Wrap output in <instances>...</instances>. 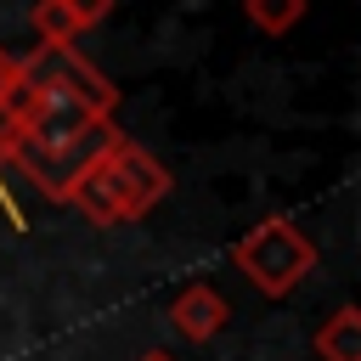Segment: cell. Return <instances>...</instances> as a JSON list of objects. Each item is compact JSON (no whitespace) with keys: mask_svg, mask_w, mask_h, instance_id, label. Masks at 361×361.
Masks as SVG:
<instances>
[{"mask_svg":"<svg viewBox=\"0 0 361 361\" xmlns=\"http://www.w3.org/2000/svg\"><path fill=\"white\" fill-rule=\"evenodd\" d=\"M118 107V90L107 73H96L79 45H34L28 56H11V102L0 124V152L11 158H39L85 130L107 124Z\"/></svg>","mask_w":361,"mask_h":361,"instance_id":"6da1fadb","label":"cell"},{"mask_svg":"<svg viewBox=\"0 0 361 361\" xmlns=\"http://www.w3.org/2000/svg\"><path fill=\"white\" fill-rule=\"evenodd\" d=\"M169 197V169L130 135H118L68 192V209H79L90 226H124L152 214Z\"/></svg>","mask_w":361,"mask_h":361,"instance_id":"7a4b0ae2","label":"cell"},{"mask_svg":"<svg viewBox=\"0 0 361 361\" xmlns=\"http://www.w3.org/2000/svg\"><path fill=\"white\" fill-rule=\"evenodd\" d=\"M231 265H237L265 299H288V293L316 271V243H310L288 214H271V220L248 226V231L231 243Z\"/></svg>","mask_w":361,"mask_h":361,"instance_id":"3957f363","label":"cell"},{"mask_svg":"<svg viewBox=\"0 0 361 361\" xmlns=\"http://www.w3.org/2000/svg\"><path fill=\"white\" fill-rule=\"evenodd\" d=\"M118 135H124V130H118V124L107 118V124L85 130L79 141L56 147V152H39V158H11L6 169H17V175H23V180H28L34 192H39V197H51V203H68L73 180H79V175H85V169H90V164H96V158H102V152H107V147H113Z\"/></svg>","mask_w":361,"mask_h":361,"instance_id":"277c9868","label":"cell"},{"mask_svg":"<svg viewBox=\"0 0 361 361\" xmlns=\"http://www.w3.org/2000/svg\"><path fill=\"white\" fill-rule=\"evenodd\" d=\"M118 0H34L28 11V28L39 45H73L79 34H90L96 23L113 17Z\"/></svg>","mask_w":361,"mask_h":361,"instance_id":"5b68a950","label":"cell"},{"mask_svg":"<svg viewBox=\"0 0 361 361\" xmlns=\"http://www.w3.org/2000/svg\"><path fill=\"white\" fill-rule=\"evenodd\" d=\"M231 322V305L209 288V282H192V288H180L175 293V305H169V327L186 338V344H209L220 327Z\"/></svg>","mask_w":361,"mask_h":361,"instance_id":"8992f818","label":"cell"},{"mask_svg":"<svg viewBox=\"0 0 361 361\" xmlns=\"http://www.w3.org/2000/svg\"><path fill=\"white\" fill-rule=\"evenodd\" d=\"M316 355L322 361H361V310L355 305H338L316 327Z\"/></svg>","mask_w":361,"mask_h":361,"instance_id":"52a82bcc","label":"cell"},{"mask_svg":"<svg viewBox=\"0 0 361 361\" xmlns=\"http://www.w3.org/2000/svg\"><path fill=\"white\" fill-rule=\"evenodd\" d=\"M243 11H248V23L259 28V34H293L299 23H305V0H243Z\"/></svg>","mask_w":361,"mask_h":361,"instance_id":"ba28073f","label":"cell"},{"mask_svg":"<svg viewBox=\"0 0 361 361\" xmlns=\"http://www.w3.org/2000/svg\"><path fill=\"white\" fill-rule=\"evenodd\" d=\"M6 102H11V56L0 51V124H6ZM0 175H6V152H0ZM0 192H6V180H0Z\"/></svg>","mask_w":361,"mask_h":361,"instance_id":"9c48e42d","label":"cell"},{"mask_svg":"<svg viewBox=\"0 0 361 361\" xmlns=\"http://www.w3.org/2000/svg\"><path fill=\"white\" fill-rule=\"evenodd\" d=\"M135 361H175L169 350H147V355H135Z\"/></svg>","mask_w":361,"mask_h":361,"instance_id":"30bf717a","label":"cell"}]
</instances>
